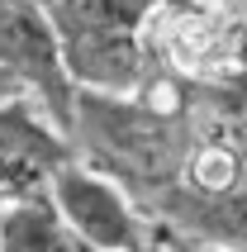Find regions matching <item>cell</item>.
<instances>
[{"label":"cell","instance_id":"obj_1","mask_svg":"<svg viewBox=\"0 0 247 252\" xmlns=\"http://www.w3.org/2000/svg\"><path fill=\"white\" fill-rule=\"evenodd\" d=\"M162 0H53L48 14L81 95L124 100L143 86L148 48L143 24Z\"/></svg>","mask_w":247,"mask_h":252},{"label":"cell","instance_id":"obj_2","mask_svg":"<svg viewBox=\"0 0 247 252\" xmlns=\"http://www.w3.org/2000/svg\"><path fill=\"white\" fill-rule=\"evenodd\" d=\"M0 71L67 138L76 133L81 91H76V81H71V71H67L53 14L43 10L38 0H0Z\"/></svg>","mask_w":247,"mask_h":252},{"label":"cell","instance_id":"obj_3","mask_svg":"<svg viewBox=\"0 0 247 252\" xmlns=\"http://www.w3.org/2000/svg\"><path fill=\"white\" fill-rule=\"evenodd\" d=\"M48 195L86 252H152V243L162 238L110 171L86 167L81 157L53 176Z\"/></svg>","mask_w":247,"mask_h":252},{"label":"cell","instance_id":"obj_4","mask_svg":"<svg viewBox=\"0 0 247 252\" xmlns=\"http://www.w3.org/2000/svg\"><path fill=\"white\" fill-rule=\"evenodd\" d=\"M67 162H76L71 138L33 100L14 95L0 105V195L5 200L48 195L53 176Z\"/></svg>","mask_w":247,"mask_h":252},{"label":"cell","instance_id":"obj_5","mask_svg":"<svg viewBox=\"0 0 247 252\" xmlns=\"http://www.w3.org/2000/svg\"><path fill=\"white\" fill-rule=\"evenodd\" d=\"M0 252H86V248L57 214L53 195H29L10 200L0 214Z\"/></svg>","mask_w":247,"mask_h":252},{"label":"cell","instance_id":"obj_6","mask_svg":"<svg viewBox=\"0 0 247 252\" xmlns=\"http://www.w3.org/2000/svg\"><path fill=\"white\" fill-rule=\"evenodd\" d=\"M162 243L171 252H238V248H219V243H205V238H185V233H162Z\"/></svg>","mask_w":247,"mask_h":252},{"label":"cell","instance_id":"obj_7","mask_svg":"<svg viewBox=\"0 0 247 252\" xmlns=\"http://www.w3.org/2000/svg\"><path fill=\"white\" fill-rule=\"evenodd\" d=\"M14 95H19V91H14V81L0 71V105H5V100H14Z\"/></svg>","mask_w":247,"mask_h":252},{"label":"cell","instance_id":"obj_8","mask_svg":"<svg viewBox=\"0 0 247 252\" xmlns=\"http://www.w3.org/2000/svg\"><path fill=\"white\" fill-rule=\"evenodd\" d=\"M233 10H238V19H243V29H247V0H233Z\"/></svg>","mask_w":247,"mask_h":252},{"label":"cell","instance_id":"obj_9","mask_svg":"<svg viewBox=\"0 0 247 252\" xmlns=\"http://www.w3.org/2000/svg\"><path fill=\"white\" fill-rule=\"evenodd\" d=\"M152 252H171V248H166V243H162V238H157V243H152Z\"/></svg>","mask_w":247,"mask_h":252},{"label":"cell","instance_id":"obj_10","mask_svg":"<svg viewBox=\"0 0 247 252\" xmlns=\"http://www.w3.org/2000/svg\"><path fill=\"white\" fill-rule=\"evenodd\" d=\"M5 205H10V200H5V195H0V214H5Z\"/></svg>","mask_w":247,"mask_h":252}]
</instances>
